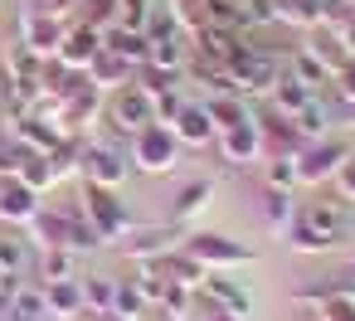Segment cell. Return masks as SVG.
<instances>
[{
    "mask_svg": "<svg viewBox=\"0 0 355 321\" xmlns=\"http://www.w3.org/2000/svg\"><path fill=\"white\" fill-rule=\"evenodd\" d=\"M103 54V30H88V25H78V30H64V44H59V64L64 69H78V73H88V64Z\"/></svg>",
    "mask_w": 355,
    "mask_h": 321,
    "instance_id": "obj_13",
    "label": "cell"
},
{
    "mask_svg": "<svg viewBox=\"0 0 355 321\" xmlns=\"http://www.w3.org/2000/svg\"><path fill=\"white\" fill-rule=\"evenodd\" d=\"M40 272H44V282H73L78 277V253L73 248H44Z\"/></svg>",
    "mask_w": 355,
    "mask_h": 321,
    "instance_id": "obj_31",
    "label": "cell"
},
{
    "mask_svg": "<svg viewBox=\"0 0 355 321\" xmlns=\"http://www.w3.org/2000/svg\"><path fill=\"white\" fill-rule=\"evenodd\" d=\"M15 132H20V146L44 151V156H49V151H59V146L69 141L59 127H49V122H40V117H20V122H15Z\"/></svg>",
    "mask_w": 355,
    "mask_h": 321,
    "instance_id": "obj_23",
    "label": "cell"
},
{
    "mask_svg": "<svg viewBox=\"0 0 355 321\" xmlns=\"http://www.w3.org/2000/svg\"><path fill=\"white\" fill-rule=\"evenodd\" d=\"M83 219H88L103 238H117V234H127V229H132V219H127V209H122L117 190L93 185V180H83Z\"/></svg>",
    "mask_w": 355,
    "mask_h": 321,
    "instance_id": "obj_5",
    "label": "cell"
},
{
    "mask_svg": "<svg viewBox=\"0 0 355 321\" xmlns=\"http://www.w3.org/2000/svg\"><path fill=\"white\" fill-rule=\"evenodd\" d=\"M0 151H6V132H0Z\"/></svg>",
    "mask_w": 355,
    "mask_h": 321,
    "instance_id": "obj_51",
    "label": "cell"
},
{
    "mask_svg": "<svg viewBox=\"0 0 355 321\" xmlns=\"http://www.w3.org/2000/svg\"><path fill=\"white\" fill-rule=\"evenodd\" d=\"M263 219H268L272 229H282V224H292V219H297V205H292V190H272V185H268V195H263Z\"/></svg>",
    "mask_w": 355,
    "mask_h": 321,
    "instance_id": "obj_35",
    "label": "cell"
},
{
    "mask_svg": "<svg viewBox=\"0 0 355 321\" xmlns=\"http://www.w3.org/2000/svg\"><path fill=\"white\" fill-rule=\"evenodd\" d=\"M15 180H25L35 195H44L49 185H54V161L44 156V151H30L25 146V156H20V171H15Z\"/></svg>",
    "mask_w": 355,
    "mask_h": 321,
    "instance_id": "obj_26",
    "label": "cell"
},
{
    "mask_svg": "<svg viewBox=\"0 0 355 321\" xmlns=\"http://www.w3.org/2000/svg\"><path fill=\"white\" fill-rule=\"evenodd\" d=\"M258 122V141H263V156L268 161H277V156H297L306 141H302V132L287 122V117H277V112H268V117H253Z\"/></svg>",
    "mask_w": 355,
    "mask_h": 321,
    "instance_id": "obj_11",
    "label": "cell"
},
{
    "mask_svg": "<svg viewBox=\"0 0 355 321\" xmlns=\"http://www.w3.org/2000/svg\"><path fill=\"white\" fill-rule=\"evenodd\" d=\"M321 306V321H355V302L350 297H331V302H316Z\"/></svg>",
    "mask_w": 355,
    "mask_h": 321,
    "instance_id": "obj_44",
    "label": "cell"
},
{
    "mask_svg": "<svg viewBox=\"0 0 355 321\" xmlns=\"http://www.w3.org/2000/svg\"><path fill=\"white\" fill-rule=\"evenodd\" d=\"M35 214H40V195L15 175H0V224L15 229V224H30Z\"/></svg>",
    "mask_w": 355,
    "mask_h": 321,
    "instance_id": "obj_10",
    "label": "cell"
},
{
    "mask_svg": "<svg viewBox=\"0 0 355 321\" xmlns=\"http://www.w3.org/2000/svg\"><path fill=\"white\" fill-rule=\"evenodd\" d=\"M146 64H156V69H171V73H180V64H185V49H180V40H161V44H151Z\"/></svg>",
    "mask_w": 355,
    "mask_h": 321,
    "instance_id": "obj_39",
    "label": "cell"
},
{
    "mask_svg": "<svg viewBox=\"0 0 355 321\" xmlns=\"http://www.w3.org/2000/svg\"><path fill=\"white\" fill-rule=\"evenodd\" d=\"M141 35H146L151 44H161V40H180V15H175V6H151Z\"/></svg>",
    "mask_w": 355,
    "mask_h": 321,
    "instance_id": "obj_29",
    "label": "cell"
},
{
    "mask_svg": "<svg viewBox=\"0 0 355 321\" xmlns=\"http://www.w3.org/2000/svg\"><path fill=\"white\" fill-rule=\"evenodd\" d=\"M331 180H336V190H340V200H355V151H350V156L340 161V171H336Z\"/></svg>",
    "mask_w": 355,
    "mask_h": 321,
    "instance_id": "obj_47",
    "label": "cell"
},
{
    "mask_svg": "<svg viewBox=\"0 0 355 321\" xmlns=\"http://www.w3.org/2000/svg\"><path fill=\"white\" fill-rule=\"evenodd\" d=\"M331 83H336V98L350 107V103H355V59H350L340 73H331Z\"/></svg>",
    "mask_w": 355,
    "mask_h": 321,
    "instance_id": "obj_46",
    "label": "cell"
},
{
    "mask_svg": "<svg viewBox=\"0 0 355 321\" xmlns=\"http://www.w3.org/2000/svg\"><path fill=\"white\" fill-rule=\"evenodd\" d=\"M30 268H35L30 243L20 234H0V272H6V277H25Z\"/></svg>",
    "mask_w": 355,
    "mask_h": 321,
    "instance_id": "obj_24",
    "label": "cell"
},
{
    "mask_svg": "<svg viewBox=\"0 0 355 321\" xmlns=\"http://www.w3.org/2000/svg\"><path fill=\"white\" fill-rule=\"evenodd\" d=\"M132 73H137V64H127V59H122V54H112V49H103V54L88 64V83H93L98 93H103V88H122Z\"/></svg>",
    "mask_w": 355,
    "mask_h": 321,
    "instance_id": "obj_22",
    "label": "cell"
},
{
    "mask_svg": "<svg viewBox=\"0 0 355 321\" xmlns=\"http://www.w3.org/2000/svg\"><path fill=\"white\" fill-rule=\"evenodd\" d=\"M107 117H112V127H122V132H146L151 122H156V98L146 93V88H137V83H127V88H117L112 93V103H107Z\"/></svg>",
    "mask_w": 355,
    "mask_h": 321,
    "instance_id": "obj_7",
    "label": "cell"
},
{
    "mask_svg": "<svg viewBox=\"0 0 355 321\" xmlns=\"http://www.w3.org/2000/svg\"><path fill=\"white\" fill-rule=\"evenodd\" d=\"M171 132H175L180 146H209V141L219 137V127L209 122V107H205V103H185V107L175 112Z\"/></svg>",
    "mask_w": 355,
    "mask_h": 321,
    "instance_id": "obj_15",
    "label": "cell"
},
{
    "mask_svg": "<svg viewBox=\"0 0 355 321\" xmlns=\"http://www.w3.org/2000/svg\"><path fill=\"white\" fill-rule=\"evenodd\" d=\"M287 122H292V127L302 132V141H321V137H326V127H331V107L311 98V103H306V107H302L297 117H287Z\"/></svg>",
    "mask_w": 355,
    "mask_h": 321,
    "instance_id": "obj_30",
    "label": "cell"
},
{
    "mask_svg": "<svg viewBox=\"0 0 355 321\" xmlns=\"http://www.w3.org/2000/svg\"><path fill=\"white\" fill-rule=\"evenodd\" d=\"M132 166L137 171H146V175H171L175 171V161H180V141H175V132L166 127V122H151L146 132H137L132 137Z\"/></svg>",
    "mask_w": 355,
    "mask_h": 321,
    "instance_id": "obj_3",
    "label": "cell"
},
{
    "mask_svg": "<svg viewBox=\"0 0 355 321\" xmlns=\"http://www.w3.org/2000/svg\"><path fill=\"white\" fill-rule=\"evenodd\" d=\"M209 195H214V185H209V180H190V185L175 195V205H171V219H175V224L195 219V214L209 205Z\"/></svg>",
    "mask_w": 355,
    "mask_h": 321,
    "instance_id": "obj_28",
    "label": "cell"
},
{
    "mask_svg": "<svg viewBox=\"0 0 355 321\" xmlns=\"http://www.w3.org/2000/svg\"><path fill=\"white\" fill-rule=\"evenodd\" d=\"M59 44H64V25H59V15L25 10V49L44 59V54H59Z\"/></svg>",
    "mask_w": 355,
    "mask_h": 321,
    "instance_id": "obj_17",
    "label": "cell"
},
{
    "mask_svg": "<svg viewBox=\"0 0 355 321\" xmlns=\"http://www.w3.org/2000/svg\"><path fill=\"white\" fill-rule=\"evenodd\" d=\"M20 287H25V277H6V272H0V321H10V306H15Z\"/></svg>",
    "mask_w": 355,
    "mask_h": 321,
    "instance_id": "obj_45",
    "label": "cell"
},
{
    "mask_svg": "<svg viewBox=\"0 0 355 321\" xmlns=\"http://www.w3.org/2000/svg\"><path fill=\"white\" fill-rule=\"evenodd\" d=\"M30 229H35V238H44V248H73V253H83V248L103 243V234L83 214H73V209H40L30 219Z\"/></svg>",
    "mask_w": 355,
    "mask_h": 321,
    "instance_id": "obj_2",
    "label": "cell"
},
{
    "mask_svg": "<svg viewBox=\"0 0 355 321\" xmlns=\"http://www.w3.org/2000/svg\"><path fill=\"white\" fill-rule=\"evenodd\" d=\"M44 306H49L54 321L83 316V277H73V282H44Z\"/></svg>",
    "mask_w": 355,
    "mask_h": 321,
    "instance_id": "obj_19",
    "label": "cell"
},
{
    "mask_svg": "<svg viewBox=\"0 0 355 321\" xmlns=\"http://www.w3.org/2000/svg\"><path fill=\"white\" fill-rule=\"evenodd\" d=\"M112 297H117V282L112 277H83V311L112 316Z\"/></svg>",
    "mask_w": 355,
    "mask_h": 321,
    "instance_id": "obj_32",
    "label": "cell"
},
{
    "mask_svg": "<svg viewBox=\"0 0 355 321\" xmlns=\"http://www.w3.org/2000/svg\"><path fill=\"white\" fill-rule=\"evenodd\" d=\"M78 171H83V180L117 190V185L127 180V161H122V146H117V141H98V146H83V156H78Z\"/></svg>",
    "mask_w": 355,
    "mask_h": 321,
    "instance_id": "obj_9",
    "label": "cell"
},
{
    "mask_svg": "<svg viewBox=\"0 0 355 321\" xmlns=\"http://www.w3.org/2000/svg\"><path fill=\"white\" fill-rule=\"evenodd\" d=\"M268 185H272V190H292V185H297V156L268 161Z\"/></svg>",
    "mask_w": 355,
    "mask_h": 321,
    "instance_id": "obj_41",
    "label": "cell"
},
{
    "mask_svg": "<svg viewBox=\"0 0 355 321\" xmlns=\"http://www.w3.org/2000/svg\"><path fill=\"white\" fill-rule=\"evenodd\" d=\"M214 141H219V151H224L229 166H248V161L263 156V141H258V122H253V117L239 122V127H229V132H219Z\"/></svg>",
    "mask_w": 355,
    "mask_h": 321,
    "instance_id": "obj_16",
    "label": "cell"
},
{
    "mask_svg": "<svg viewBox=\"0 0 355 321\" xmlns=\"http://www.w3.org/2000/svg\"><path fill=\"white\" fill-rule=\"evenodd\" d=\"M146 10H151V0H117V25L122 30H141Z\"/></svg>",
    "mask_w": 355,
    "mask_h": 321,
    "instance_id": "obj_42",
    "label": "cell"
},
{
    "mask_svg": "<svg viewBox=\"0 0 355 321\" xmlns=\"http://www.w3.org/2000/svg\"><path fill=\"white\" fill-rule=\"evenodd\" d=\"M180 253H190L200 268H239V263H253L258 253L248 248V243H239V238H229V234H185L180 238Z\"/></svg>",
    "mask_w": 355,
    "mask_h": 321,
    "instance_id": "obj_4",
    "label": "cell"
},
{
    "mask_svg": "<svg viewBox=\"0 0 355 321\" xmlns=\"http://www.w3.org/2000/svg\"><path fill=\"white\" fill-rule=\"evenodd\" d=\"M98 107H103V93L88 83V88H78V93H69V98H59V132L69 137V132H78V127H93V117H98Z\"/></svg>",
    "mask_w": 355,
    "mask_h": 321,
    "instance_id": "obj_14",
    "label": "cell"
},
{
    "mask_svg": "<svg viewBox=\"0 0 355 321\" xmlns=\"http://www.w3.org/2000/svg\"><path fill=\"white\" fill-rule=\"evenodd\" d=\"M146 311V297H141V287L137 282H117V297H112V316H122V321H137Z\"/></svg>",
    "mask_w": 355,
    "mask_h": 321,
    "instance_id": "obj_37",
    "label": "cell"
},
{
    "mask_svg": "<svg viewBox=\"0 0 355 321\" xmlns=\"http://www.w3.org/2000/svg\"><path fill=\"white\" fill-rule=\"evenodd\" d=\"M103 49H112V54H122L127 64H146V54H151V40L141 35V30H107V40H103Z\"/></svg>",
    "mask_w": 355,
    "mask_h": 321,
    "instance_id": "obj_25",
    "label": "cell"
},
{
    "mask_svg": "<svg viewBox=\"0 0 355 321\" xmlns=\"http://www.w3.org/2000/svg\"><path fill=\"white\" fill-rule=\"evenodd\" d=\"M200 302H209V311H229V316H248L253 311V297H248V287H239V282H229V277H205L200 282V292H195Z\"/></svg>",
    "mask_w": 355,
    "mask_h": 321,
    "instance_id": "obj_12",
    "label": "cell"
},
{
    "mask_svg": "<svg viewBox=\"0 0 355 321\" xmlns=\"http://www.w3.org/2000/svg\"><path fill=\"white\" fill-rule=\"evenodd\" d=\"M69 6H78V0H44V10H49V15H59V10H69Z\"/></svg>",
    "mask_w": 355,
    "mask_h": 321,
    "instance_id": "obj_49",
    "label": "cell"
},
{
    "mask_svg": "<svg viewBox=\"0 0 355 321\" xmlns=\"http://www.w3.org/2000/svg\"><path fill=\"white\" fill-rule=\"evenodd\" d=\"M306 54H311V59H316L326 73H340V69L355 59V49H350V44H345L336 30H326V25L316 30V40H311V49H306Z\"/></svg>",
    "mask_w": 355,
    "mask_h": 321,
    "instance_id": "obj_20",
    "label": "cell"
},
{
    "mask_svg": "<svg viewBox=\"0 0 355 321\" xmlns=\"http://www.w3.org/2000/svg\"><path fill=\"white\" fill-rule=\"evenodd\" d=\"M171 248H180L175 229H137L132 238H122V253L137 258V263H156V258H166Z\"/></svg>",
    "mask_w": 355,
    "mask_h": 321,
    "instance_id": "obj_18",
    "label": "cell"
},
{
    "mask_svg": "<svg viewBox=\"0 0 355 321\" xmlns=\"http://www.w3.org/2000/svg\"><path fill=\"white\" fill-rule=\"evenodd\" d=\"M78 6H88V15H83L88 30H103L107 20H117V0H78Z\"/></svg>",
    "mask_w": 355,
    "mask_h": 321,
    "instance_id": "obj_43",
    "label": "cell"
},
{
    "mask_svg": "<svg viewBox=\"0 0 355 321\" xmlns=\"http://www.w3.org/2000/svg\"><path fill=\"white\" fill-rule=\"evenodd\" d=\"M350 117H355V103H350Z\"/></svg>",
    "mask_w": 355,
    "mask_h": 321,
    "instance_id": "obj_54",
    "label": "cell"
},
{
    "mask_svg": "<svg viewBox=\"0 0 355 321\" xmlns=\"http://www.w3.org/2000/svg\"><path fill=\"white\" fill-rule=\"evenodd\" d=\"M350 15H355V0H350Z\"/></svg>",
    "mask_w": 355,
    "mask_h": 321,
    "instance_id": "obj_53",
    "label": "cell"
},
{
    "mask_svg": "<svg viewBox=\"0 0 355 321\" xmlns=\"http://www.w3.org/2000/svg\"><path fill=\"white\" fill-rule=\"evenodd\" d=\"M345 156H350L345 141H331V137L306 141V146L297 151V185H321V180H331V175L340 171Z\"/></svg>",
    "mask_w": 355,
    "mask_h": 321,
    "instance_id": "obj_6",
    "label": "cell"
},
{
    "mask_svg": "<svg viewBox=\"0 0 355 321\" xmlns=\"http://www.w3.org/2000/svg\"><path fill=\"white\" fill-rule=\"evenodd\" d=\"M180 107H185V103L175 98V88H166V93H156V122H166V127H171Z\"/></svg>",
    "mask_w": 355,
    "mask_h": 321,
    "instance_id": "obj_48",
    "label": "cell"
},
{
    "mask_svg": "<svg viewBox=\"0 0 355 321\" xmlns=\"http://www.w3.org/2000/svg\"><path fill=\"white\" fill-rule=\"evenodd\" d=\"M229 78H234V93H268L277 83V64L263 54V49H239L229 59Z\"/></svg>",
    "mask_w": 355,
    "mask_h": 321,
    "instance_id": "obj_8",
    "label": "cell"
},
{
    "mask_svg": "<svg viewBox=\"0 0 355 321\" xmlns=\"http://www.w3.org/2000/svg\"><path fill=\"white\" fill-rule=\"evenodd\" d=\"M292 78H297L302 88H311V93H316L321 83H331V73H326V69H321V64H316V59H311L306 49H302V54L292 59Z\"/></svg>",
    "mask_w": 355,
    "mask_h": 321,
    "instance_id": "obj_38",
    "label": "cell"
},
{
    "mask_svg": "<svg viewBox=\"0 0 355 321\" xmlns=\"http://www.w3.org/2000/svg\"><path fill=\"white\" fill-rule=\"evenodd\" d=\"M200 25H214V30H243V6H239V0H205Z\"/></svg>",
    "mask_w": 355,
    "mask_h": 321,
    "instance_id": "obj_34",
    "label": "cell"
},
{
    "mask_svg": "<svg viewBox=\"0 0 355 321\" xmlns=\"http://www.w3.org/2000/svg\"><path fill=\"white\" fill-rule=\"evenodd\" d=\"M205 321H248V316H229V311H209Z\"/></svg>",
    "mask_w": 355,
    "mask_h": 321,
    "instance_id": "obj_50",
    "label": "cell"
},
{
    "mask_svg": "<svg viewBox=\"0 0 355 321\" xmlns=\"http://www.w3.org/2000/svg\"><path fill=\"white\" fill-rule=\"evenodd\" d=\"M49 306H44V287H20L15 306H10V321H44Z\"/></svg>",
    "mask_w": 355,
    "mask_h": 321,
    "instance_id": "obj_36",
    "label": "cell"
},
{
    "mask_svg": "<svg viewBox=\"0 0 355 321\" xmlns=\"http://www.w3.org/2000/svg\"><path fill=\"white\" fill-rule=\"evenodd\" d=\"M151 268H156L166 282H180V287H195V292H200V282L209 277V268H200V263H195L190 253H180V248H171V253H166V258H156Z\"/></svg>",
    "mask_w": 355,
    "mask_h": 321,
    "instance_id": "obj_21",
    "label": "cell"
},
{
    "mask_svg": "<svg viewBox=\"0 0 355 321\" xmlns=\"http://www.w3.org/2000/svg\"><path fill=\"white\" fill-rule=\"evenodd\" d=\"M311 98H316V93L302 88L297 78H277V83H272V112H277V117H297Z\"/></svg>",
    "mask_w": 355,
    "mask_h": 321,
    "instance_id": "obj_27",
    "label": "cell"
},
{
    "mask_svg": "<svg viewBox=\"0 0 355 321\" xmlns=\"http://www.w3.org/2000/svg\"><path fill=\"white\" fill-rule=\"evenodd\" d=\"M190 297H195V287H180V282H166V287H161V306H166L175 321L190 316Z\"/></svg>",
    "mask_w": 355,
    "mask_h": 321,
    "instance_id": "obj_40",
    "label": "cell"
},
{
    "mask_svg": "<svg viewBox=\"0 0 355 321\" xmlns=\"http://www.w3.org/2000/svg\"><path fill=\"white\" fill-rule=\"evenodd\" d=\"M103 321H122V316H103Z\"/></svg>",
    "mask_w": 355,
    "mask_h": 321,
    "instance_id": "obj_52",
    "label": "cell"
},
{
    "mask_svg": "<svg viewBox=\"0 0 355 321\" xmlns=\"http://www.w3.org/2000/svg\"><path fill=\"white\" fill-rule=\"evenodd\" d=\"M355 229V209L345 200H316L306 209H297V219L287 224V243L297 253H326L336 243H345Z\"/></svg>",
    "mask_w": 355,
    "mask_h": 321,
    "instance_id": "obj_1",
    "label": "cell"
},
{
    "mask_svg": "<svg viewBox=\"0 0 355 321\" xmlns=\"http://www.w3.org/2000/svg\"><path fill=\"white\" fill-rule=\"evenodd\" d=\"M205 107H209V122H214L219 132H229V127L248 122V107H243V103H239L234 93H219V98H209Z\"/></svg>",
    "mask_w": 355,
    "mask_h": 321,
    "instance_id": "obj_33",
    "label": "cell"
}]
</instances>
